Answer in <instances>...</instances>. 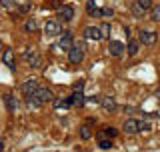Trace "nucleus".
Masks as SVG:
<instances>
[{
  "label": "nucleus",
  "mask_w": 160,
  "mask_h": 152,
  "mask_svg": "<svg viewBox=\"0 0 160 152\" xmlns=\"http://www.w3.org/2000/svg\"><path fill=\"white\" fill-rule=\"evenodd\" d=\"M50 100H52V92H50L48 88H42V86H40L36 92H34V94L28 98V104H30V106H34V108H38L40 104L50 102Z\"/></svg>",
  "instance_id": "nucleus-1"
},
{
  "label": "nucleus",
  "mask_w": 160,
  "mask_h": 152,
  "mask_svg": "<svg viewBox=\"0 0 160 152\" xmlns=\"http://www.w3.org/2000/svg\"><path fill=\"white\" fill-rule=\"evenodd\" d=\"M68 60L72 64H80L84 60V44L82 42H74L68 50Z\"/></svg>",
  "instance_id": "nucleus-2"
},
{
  "label": "nucleus",
  "mask_w": 160,
  "mask_h": 152,
  "mask_svg": "<svg viewBox=\"0 0 160 152\" xmlns=\"http://www.w3.org/2000/svg\"><path fill=\"white\" fill-rule=\"evenodd\" d=\"M60 32H62L60 20H46V24H44V34L46 36H58Z\"/></svg>",
  "instance_id": "nucleus-3"
},
{
  "label": "nucleus",
  "mask_w": 160,
  "mask_h": 152,
  "mask_svg": "<svg viewBox=\"0 0 160 152\" xmlns=\"http://www.w3.org/2000/svg\"><path fill=\"white\" fill-rule=\"evenodd\" d=\"M24 58H26L28 66H32V68H38L40 64H42V58H40V54L36 52V50H32V48H28L26 52H24Z\"/></svg>",
  "instance_id": "nucleus-4"
},
{
  "label": "nucleus",
  "mask_w": 160,
  "mask_h": 152,
  "mask_svg": "<svg viewBox=\"0 0 160 152\" xmlns=\"http://www.w3.org/2000/svg\"><path fill=\"white\" fill-rule=\"evenodd\" d=\"M122 130H124V132H126V134H130V136L138 134V132H140L138 120H136V118H126V122L122 124Z\"/></svg>",
  "instance_id": "nucleus-5"
},
{
  "label": "nucleus",
  "mask_w": 160,
  "mask_h": 152,
  "mask_svg": "<svg viewBox=\"0 0 160 152\" xmlns=\"http://www.w3.org/2000/svg\"><path fill=\"white\" fill-rule=\"evenodd\" d=\"M84 38H86V40H94V42L102 40V34H100V26H86V28H84Z\"/></svg>",
  "instance_id": "nucleus-6"
},
{
  "label": "nucleus",
  "mask_w": 160,
  "mask_h": 152,
  "mask_svg": "<svg viewBox=\"0 0 160 152\" xmlns=\"http://www.w3.org/2000/svg\"><path fill=\"white\" fill-rule=\"evenodd\" d=\"M138 40L142 44H146V46H152V44H156V32H150V30H140Z\"/></svg>",
  "instance_id": "nucleus-7"
},
{
  "label": "nucleus",
  "mask_w": 160,
  "mask_h": 152,
  "mask_svg": "<svg viewBox=\"0 0 160 152\" xmlns=\"http://www.w3.org/2000/svg\"><path fill=\"white\" fill-rule=\"evenodd\" d=\"M74 18V8L72 6H60L58 8V20L60 22H70Z\"/></svg>",
  "instance_id": "nucleus-8"
},
{
  "label": "nucleus",
  "mask_w": 160,
  "mask_h": 152,
  "mask_svg": "<svg viewBox=\"0 0 160 152\" xmlns=\"http://www.w3.org/2000/svg\"><path fill=\"white\" fill-rule=\"evenodd\" d=\"M40 88L38 86V80H26V82L22 84V92H24V96H26V98H30V96H32L34 92H36V90Z\"/></svg>",
  "instance_id": "nucleus-9"
},
{
  "label": "nucleus",
  "mask_w": 160,
  "mask_h": 152,
  "mask_svg": "<svg viewBox=\"0 0 160 152\" xmlns=\"http://www.w3.org/2000/svg\"><path fill=\"white\" fill-rule=\"evenodd\" d=\"M108 50H110L112 56H122V54L126 52V46H124V42H120V40H112L110 46H108Z\"/></svg>",
  "instance_id": "nucleus-10"
},
{
  "label": "nucleus",
  "mask_w": 160,
  "mask_h": 152,
  "mask_svg": "<svg viewBox=\"0 0 160 152\" xmlns=\"http://www.w3.org/2000/svg\"><path fill=\"white\" fill-rule=\"evenodd\" d=\"M72 34H70V32H64L62 34V36H60V40H58V48L60 50H66V52H68V50H70V46H72Z\"/></svg>",
  "instance_id": "nucleus-11"
},
{
  "label": "nucleus",
  "mask_w": 160,
  "mask_h": 152,
  "mask_svg": "<svg viewBox=\"0 0 160 152\" xmlns=\"http://www.w3.org/2000/svg\"><path fill=\"white\" fill-rule=\"evenodd\" d=\"M130 12H132V16L134 18H144L148 14V10L142 6V4H138V2H134L132 6H130Z\"/></svg>",
  "instance_id": "nucleus-12"
},
{
  "label": "nucleus",
  "mask_w": 160,
  "mask_h": 152,
  "mask_svg": "<svg viewBox=\"0 0 160 152\" xmlns=\"http://www.w3.org/2000/svg\"><path fill=\"white\" fill-rule=\"evenodd\" d=\"M102 108L106 110V112H116L118 104H116V100H114L112 96H106V98L102 100Z\"/></svg>",
  "instance_id": "nucleus-13"
},
{
  "label": "nucleus",
  "mask_w": 160,
  "mask_h": 152,
  "mask_svg": "<svg viewBox=\"0 0 160 152\" xmlns=\"http://www.w3.org/2000/svg\"><path fill=\"white\" fill-rule=\"evenodd\" d=\"M4 102H6V106H8L10 112H14V110L18 108V100L14 98V96H10V94H4Z\"/></svg>",
  "instance_id": "nucleus-14"
},
{
  "label": "nucleus",
  "mask_w": 160,
  "mask_h": 152,
  "mask_svg": "<svg viewBox=\"0 0 160 152\" xmlns=\"http://www.w3.org/2000/svg\"><path fill=\"white\" fill-rule=\"evenodd\" d=\"M70 100H72V106H82V104H84L82 90H74V94L70 96Z\"/></svg>",
  "instance_id": "nucleus-15"
},
{
  "label": "nucleus",
  "mask_w": 160,
  "mask_h": 152,
  "mask_svg": "<svg viewBox=\"0 0 160 152\" xmlns=\"http://www.w3.org/2000/svg\"><path fill=\"white\" fill-rule=\"evenodd\" d=\"M80 138H82V140H90V138H92V128H90V124H82V126H80Z\"/></svg>",
  "instance_id": "nucleus-16"
},
{
  "label": "nucleus",
  "mask_w": 160,
  "mask_h": 152,
  "mask_svg": "<svg viewBox=\"0 0 160 152\" xmlns=\"http://www.w3.org/2000/svg\"><path fill=\"white\" fill-rule=\"evenodd\" d=\"M138 48H140V40H128V54L130 56H134V54H138Z\"/></svg>",
  "instance_id": "nucleus-17"
},
{
  "label": "nucleus",
  "mask_w": 160,
  "mask_h": 152,
  "mask_svg": "<svg viewBox=\"0 0 160 152\" xmlns=\"http://www.w3.org/2000/svg\"><path fill=\"white\" fill-rule=\"evenodd\" d=\"M0 4H2V6L6 8L8 12H16V10H18V4H16V0H0Z\"/></svg>",
  "instance_id": "nucleus-18"
},
{
  "label": "nucleus",
  "mask_w": 160,
  "mask_h": 152,
  "mask_svg": "<svg viewBox=\"0 0 160 152\" xmlns=\"http://www.w3.org/2000/svg\"><path fill=\"white\" fill-rule=\"evenodd\" d=\"M4 62L8 64V68H16V64H14V54H12V50H4Z\"/></svg>",
  "instance_id": "nucleus-19"
},
{
  "label": "nucleus",
  "mask_w": 160,
  "mask_h": 152,
  "mask_svg": "<svg viewBox=\"0 0 160 152\" xmlns=\"http://www.w3.org/2000/svg\"><path fill=\"white\" fill-rule=\"evenodd\" d=\"M86 10H88V14H90V16H100V10L96 8L94 0H88V2H86Z\"/></svg>",
  "instance_id": "nucleus-20"
},
{
  "label": "nucleus",
  "mask_w": 160,
  "mask_h": 152,
  "mask_svg": "<svg viewBox=\"0 0 160 152\" xmlns=\"http://www.w3.org/2000/svg\"><path fill=\"white\" fill-rule=\"evenodd\" d=\"M100 34H102V40H108L110 38V24L108 22L100 24Z\"/></svg>",
  "instance_id": "nucleus-21"
},
{
  "label": "nucleus",
  "mask_w": 160,
  "mask_h": 152,
  "mask_svg": "<svg viewBox=\"0 0 160 152\" xmlns=\"http://www.w3.org/2000/svg\"><path fill=\"white\" fill-rule=\"evenodd\" d=\"M98 146L102 150H108V148H112V140L110 138H98Z\"/></svg>",
  "instance_id": "nucleus-22"
},
{
  "label": "nucleus",
  "mask_w": 160,
  "mask_h": 152,
  "mask_svg": "<svg viewBox=\"0 0 160 152\" xmlns=\"http://www.w3.org/2000/svg\"><path fill=\"white\" fill-rule=\"evenodd\" d=\"M24 30H26V32H36V30H38V24H36V20H28V22H26V26H24Z\"/></svg>",
  "instance_id": "nucleus-23"
},
{
  "label": "nucleus",
  "mask_w": 160,
  "mask_h": 152,
  "mask_svg": "<svg viewBox=\"0 0 160 152\" xmlns=\"http://www.w3.org/2000/svg\"><path fill=\"white\" fill-rule=\"evenodd\" d=\"M150 18H152L154 22H160V4H158V6H154V10L150 12Z\"/></svg>",
  "instance_id": "nucleus-24"
},
{
  "label": "nucleus",
  "mask_w": 160,
  "mask_h": 152,
  "mask_svg": "<svg viewBox=\"0 0 160 152\" xmlns=\"http://www.w3.org/2000/svg\"><path fill=\"white\" fill-rule=\"evenodd\" d=\"M136 2H138V4H142V6L146 8V10L152 8V0H136Z\"/></svg>",
  "instance_id": "nucleus-25"
},
{
  "label": "nucleus",
  "mask_w": 160,
  "mask_h": 152,
  "mask_svg": "<svg viewBox=\"0 0 160 152\" xmlns=\"http://www.w3.org/2000/svg\"><path fill=\"white\" fill-rule=\"evenodd\" d=\"M104 130H106V134L110 136V138H114V136L118 134V130H116V128H112V126H108V128H104Z\"/></svg>",
  "instance_id": "nucleus-26"
},
{
  "label": "nucleus",
  "mask_w": 160,
  "mask_h": 152,
  "mask_svg": "<svg viewBox=\"0 0 160 152\" xmlns=\"http://www.w3.org/2000/svg\"><path fill=\"white\" fill-rule=\"evenodd\" d=\"M138 126H140V132H144V130H150V124L144 122V120H138Z\"/></svg>",
  "instance_id": "nucleus-27"
},
{
  "label": "nucleus",
  "mask_w": 160,
  "mask_h": 152,
  "mask_svg": "<svg viewBox=\"0 0 160 152\" xmlns=\"http://www.w3.org/2000/svg\"><path fill=\"white\" fill-rule=\"evenodd\" d=\"M112 14H114L112 8H102L100 10V16H112Z\"/></svg>",
  "instance_id": "nucleus-28"
},
{
  "label": "nucleus",
  "mask_w": 160,
  "mask_h": 152,
  "mask_svg": "<svg viewBox=\"0 0 160 152\" xmlns=\"http://www.w3.org/2000/svg\"><path fill=\"white\" fill-rule=\"evenodd\" d=\"M28 10H30V6H28V4H24V6H20V8H18V12H20V14H24V12H28Z\"/></svg>",
  "instance_id": "nucleus-29"
},
{
  "label": "nucleus",
  "mask_w": 160,
  "mask_h": 152,
  "mask_svg": "<svg viewBox=\"0 0 160 152\" xmlns=\"http://www.w3.org/2000/svg\"><path fill=\"white\" fill-rule=\"evenodd\" d=\"M124 112H126V114H132V112H134V108H130V106H126V108H124Z\"/></svg>",
  "instance_id": "nucleus-30"
},
{
  "label": "nucleus",
  "mask_w": 160,
  "mask_h": 152,
  "mask_svg": "<svg viewBox=\"0 0 160 152\" xmlns=\"http://www.w3.org/2000/svg\"><path fill=\"white\" fill-rule=\"evenodd\" d=\"M94 122H96V120H94V118H86V124H90V126H94Z\"/></svg>",
  "instance_id": "nucleus-31"
},
{
  "label": "nucleus",
  "mask_w": 160,
  "mask_h": 152,
  "mask_svg": "<svg viewBox=\"0 0 160 152\" xmlns=\"http://www.w3.org/2000/svg\"><path fill=\"white\" fill-rule=\"evenodd\" d=\"M156 98H160V88H158V90H156Z\"/></svg>",
  "instance_id": "nucleus-32"
},
{
  "label": "nucleus",
  "mask_w": 160,
  "mask_h": 152,
  "mask_svg": "<svg viewBox=\"0 0 160 152\" xmlns=\"http://www.w3.org/2000/svg\"><path fill=\"white\" fill-rule=\"evenodd\" d=\"M2 148H4V144H2V142H0V150H2Z\"/></svg>",
  "instance_id": "nucleus-33"
}]
</instances>
